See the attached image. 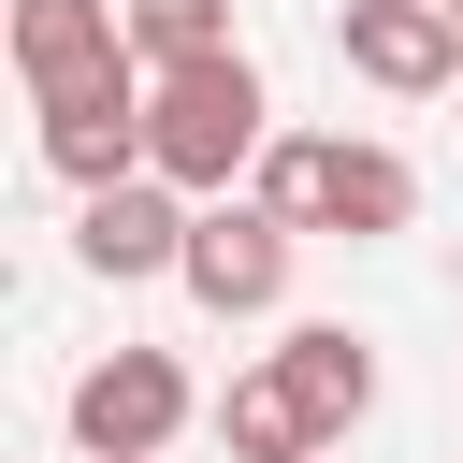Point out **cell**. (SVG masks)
Masks as SVG:
<instances>
[{
	"mask_svg": "<svg viewBox=\"0 0 463 463\" xmlns=\"http://www.w3.org/2000/svg\"><path fill=\"white\" fill-rule=\"evenodd\" d=\"M145 87H159V101H145V159H159V188L232 203V174H260V145H275L260 58H203V72H145Z\"/></svg>",
	"mask_w": 463,
	"mask_h": 463,
	"instance_id": "obj_1",
	"label": "cell"
},
{
	"mask_svg": "<svg viewBox=\"0 0 463 463\" xmlns=\"http://www.w3.org/2000/svg\"><path fill=\"white\" fill-rule=\"evenodd\" d=\"M246 203H260V217H289V232H347V246H376V232H405V217H420V174H405L391 145L275 130V145H260V174H246Z\"/></svg>",
	"mask_w": 463,
	"mask_h": 463,
	"instance_id": "obj_2",
	"label": "cell"
},
{
	"mask_svg": "<svg viewBox=\"0 0 463 463\" xmlns=\"http://www.w3.org/2000/svg\"><path fill=\"white\" fill-rule=\"evenodd\" d=\"M174 434H188L174 347H101V362L72 376V449H87V463H159Z\"/></svg>",
	"mask_w": 463,
	"mask_h": 463,
	"instance_id": "obj_3",
	"label": "cell"
},
{
	"mask_svg": "<svg viewBox=\"0 0 463 463\" xmlns=\"http://www.w3.org/2000/svg\"><path fill=\"white\" fill-rule=\"evenodd\" d=\"M333 58L362 87H391V101H434V87H463V14L449 0H347L333 14Z\"/></svg>",
	"mask_w": 463,
	"mask_h": 463,
	"instance_id": "obj_4",
	"label": "cell"
},
{
	"mask_svg": "<svg viewBox=\"0 0 463 463\" xmlns=\"http://www.w3.org/2000/svg\"><path fill=\"white\" fill-rule=\"evenodd\" d=\"M145 101H159V87H145V58H130V72L58 87V101H43V159H58L72 188H130V174H159V159H145Z\"/></svg>",
	"mask_w": 463,
	"mask_h": 463,
	"instance_id": "obj_5",
	"label": "cell"
},
{
	"mask_svg": "<svg viewBox=\"0 0 463 463\" xmlns=\"http://www.w3.org/2000/svg\"><path fill=\"white\" fill-rule=\"evenodd\" d=\"M188 188H159V174H130V188H87V217H72V260L101 275V289H145V275H188Z\"/></svg>",
	"mask_w": 463,
	"mask_h": 463,
	"instance_id": "obj_6",
	"label": "cell"
},
{
	"mask_svg": "<svg viewBox=\"0 0 463 463\" xmlns=\"http://www.w3.org/2000/svg\"><path fill=\"white\" fill-rule=\"evenodd\" d=\"M289 217H260V203H203L188 217V304L203 318H275V289H289Z\"/></svg>",
	"mask_w": 463,
	"mask_h": 463,
	"instance_id": "obj_7",
	"label": "cell"
},
{
	"mask_svg": "<svg viewBox=\"0 0 463 463\" xmlns=\"http://www.w3.org/2000/svg\"><path fill=\"white\" fill-rule=\"evenodd\" d=\"M14 72H29V101L130 72V0H14Z\"/></svg>",
	"mask_w": 463,
	"mask_h": 463,
	"instance_id": "obj_8",
	"label": "cell"
},
{
	"mask_svg": "<svg viewBox=\"0 0 463 463\" xmlns=\"http://www.w3.org/2000/svg\"><path fill=\"white\" fill-rule=\"evenodd\" d=\"M217 449H232V463H318L333 434H318V405L289 391V362H260V376L217 391Z\"/></svg>",
	"mask_w": 463,
	"mask_h": 463,
	"instance_id": "obj_9",
	"label": "cell"
},
{
	"mask_svg": "<svg viewBox=\"0 0 463 463\" xmlns=\"http://www.w3.org/2000/svg\"><path fill=\"white\" fill-rule=\"evenodd\" d=\"M275 362H289V391L318 405V434L347 449V434H362V405H376V347H362L347 318H304V333H289Z\"/></svg>",
	"mask_w": 463,
	"mask_h": 463,
	"instance_id": "obj_10",
	"label": "cell"
},
{
	"mask_svg": "<svg viewBox=\"0 0 463 463\" xmlns=\"http://www.w3.org/2000/svg\"><path fill=\"white\" fill-rule=\"evenodd\" d=\"M130 58L145 72H203V58H246V43H232V0H130Z\"/></svg>",
	"mask_w": 463,
	"mask_h": 463,
	"instance_id": "obj_11",
	"label": "cell"
},
{
	"mask_svg": "<svg viewBox=\"0 0 463 463\" xmlns=\"http://www.w3.org/2000/svg\"><path fill=\"white\" fill-rule=\"evenodd\" d=\"M318 463H347V449H318Z\"/></svg>",
	"mask_w": 463,
	"mask_h": 463,
	"instance_id": "obj_12",
	"label": "cell"
},
{
	"mask_svg": "<svg viewBox=\"0 0 463 463\" xmlns=\"http://www.w3.org/2000/svg\"><path fill=\"white\" fill-rule=\"evenodd\" d=\"M449 14H463V0H449Z\"/></svg>",
	"mask_w": 463,
	"mask_h": 463,
	"instance_id": "obj_13",
	"label": "cell"
}]
</instances>
